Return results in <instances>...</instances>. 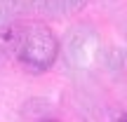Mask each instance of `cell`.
<instances>
[{
	"instance_id": "2",
	"label": "cell",
	"mask_w": 127,
	"mask_h": 122,
	"mask_svg": "<svg viewBox=\"0 0 127 122\" xmlns=\"http://www.w3.org/2000/svg\"><path fill=\"white\" fill-rule=\"evenodd\" d=\"M2 49H7V40H5V38H0V52Z\"/></svg>"
},
{
	"instance_id": "1",
	"label": "cell",
	"mask_w": 127,
	"mask_h": 122,
	"mask_svg": "<svg viewBox=\"0 0 127 122\" xmlns=\"http://www.w3.org/2000/svg\"><path fill=\"white\" fill-rule=\"evenodd\" d=\"M5 40H7V49L14 52L19 66L28 73H45L54 63L57 52H59L57 35L45 24L17 26L9 31Z\"/></svg>"
},
{
	"instance_id": "3",
	"label": "cell",
	"mask_w": 127,
	"mask_h": 122,
	"mask_svg": "<svg viewBox=\"0 0 127 122\" xmlns=\"http://www.w3.org/2000/svg\"><path fill=\"white\" fill-rule=\"evenodd\" d=\"M115 122H127V115H120V118L115 120Z\"/></svg>"
}]
</instances>
